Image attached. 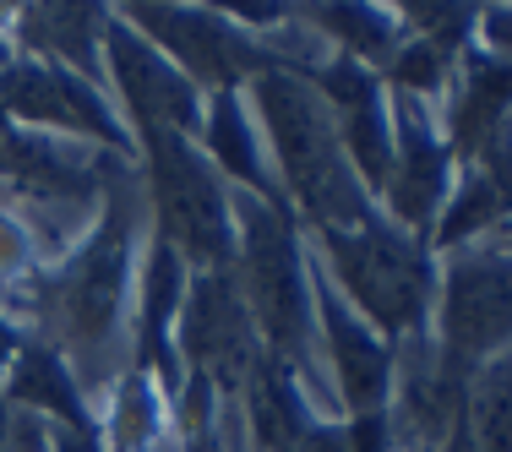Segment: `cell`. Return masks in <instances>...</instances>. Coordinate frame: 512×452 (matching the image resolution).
Listing matches in <instances>:
<instances>
[{"instance_id": "obj_19", "label": "cell", "mask_w": 512, "mask_h": 452, "mask_svg": "<svg viewBox=\"0 0 512 452\" xmlns=\"http://www.w3.org/2000/svg\"><path fill=\"white\" fill-rule=\"evenodd\" d=\"M0 398L11 414H28L39 425H66V431H93V398L71 360L44 338H22L11 371L0 376Z\"/></svg>"}, {"instance_id": "obj_9", "label": "cell", "mask_w": 512, "mask_h": 452, "mask_svg": "<svg viewBox=\"0 0 512 452\" xmlns=\"http://www.w3.org/2000/svg\"><path fill=\"white\" fill-rule=\"evenodd\" d=\"M175 360L186 376L213 387L224 409L240 403L251 365L262 360V338H256L251 311L229 273H191L186 305L175 322Z\"/></svg>"}, {"instance_id": "obj_18", "label": "cell", "mask_w": 512, "mask_h": 452, "mask_svg": "<svg viewBox=\"0 0 512 452\" xmlns=\"http://www.w3.org/2000/svg\"><path fill=\"white\" fill-rule=\"evenodd\" d=\"M197 148H202L207 164L218 169V180H224L229 191H240V197H251V202H267V207H284V191H278V180H273V164H267L262 131H256V120H251L246 93H207Z\"/></svg>"}, {"instance_id": "obj_1", "label": "cell", "mask_w": 512, "mask_h": 452, "mask_svg": "<svg viewBox=\"0 0 512 452\" xmlns=\"http://www.w3.org/2000/svg\"><path fill=\"white\" fill-rule=\"evenodd\" d=\"M142 213L148 207H142L137 164L115 169V180L104 186L99 213L88 218V229L60 256L39 262L28 278L0 289V300L22 322V333L55 344L66 360H104L115 349L120 327L131 322Z\"/></svg>"}, {"instance_id": "obj_2", "label": "cell", "mask_w": 512, "mask_h": 452, "mask_svg": "<svg viewBox=\"0 0 512 452\" xmlns=\"http://www.w3.org/2000/svg\"><path fill=\"white\" fill-rule=\"evenodd\" d=\"M251 120L262 131L267 164L284 191V207L295 213L300 235H338L376 218L382 207L360 186L344 142L333 131V115L316 99V88L300 71H267L246 88Z\"/></svg>"}, {"instance_id": "obj_21", "label": "cell", "mask_w": 512, "mask_h": 452, "mask_svg": "<svg viewBox=\"0 0 512 452\" xmlns=\"http://www.w3.org/2000/svg\"><path fill=\"white\" fill-rule=\"evenodd\" d=\"M289 22L316 33L327 55H344L355 66L382 71L393 50L404 44V28H398L393 6H365V0H333V6H289Z\"/></svg>"}, {"instance_id": "obj_15", "label": "cell", "mask_w": 512, "mask_h": 452, "mask_svg": "<svg viewBox=\"0 0 512 452\" xmlns=\"http://www.w3.org/2000/svg\"><path fill=\"white\" fill-rule=\"evenodd\" d=\"M512 224V120L496 131L491 142L480 148V158L458 169L453 180V197H447L442 218L431 229V256L453 251H469V246H485L496 229Z\"/></svg>"}, {"instance_id": "obj_14", "label": "cell", "mask_w": 512, "mask_h": 452, "mask_svg": "<svg viewBox=\"0 0 512 452\" xmlns=\"http://www.w3.org/2000/svg\"><path fill=\"white\" fill-rule=\"evenodd\" d=\"M186 289H191V267L180 262V251L148 235L137 251V284H131V322H126L131 371L153 376L158 393L169 398V409H175L180 382H186V371L175 360V322H180V305H186Z\"/></svg>"}, {"instance_id": "obj_31", "label": "cell", "mask_w": 512, "mask_h": 452, "mask_svg": "<svg viewBox=\"0 0 512 452\" xmlns=\"http://www.w3.org/2000/svg\"><path fill=\"white\" fill-rule=\"evenodd\" d=\"M436 452H463V447H458V436H447V447H436Z\"/></svg>"}, {"instance_id": "obj_28", "label": "cell", "mask_w": 512, "mask_h": 452, "mask_svg": "<svg viewBox=\"0 0 512 452\" xmlns=\"http://www.w3.org/2000/svg\"><path fill=\"white\" fill-rule=\"evenodd\" d=\"M44 442H50V452H109L99 431H66V425H44Z\"/></svg>"}, {"instance_id": "obj_3", "label": "cell", "mask_w": 512, "mask_h": 452, "mask_svg": "<svg viewBox=\"0 0 512 452\" xmlns=\"http://www.w3.org/2000/svg\"><path fill=\"white\" fill-rule=\"evenodd\" d=\"M235 207V278L240 300L251 311V327L262 338V354L300 376V387L327 382L322 354H316V300H311V246L300 235L295 213L251 202L229 191Z\"/></svg>"}, {"instance_id": "obj_30", "label": "cell", "mask_w": 512, "mask_h": 452, "mask_svg": "<svg viewBox=\"0 0 512 452\" xmlns=\"http://www.w3.org/2000/svg\"><path fill=\"white\" fill-rule=\"evenodd\" d=\"M11 55H17V50H11V44H6V33H0V66H6Z\"/></svg>"}, {"instance_id": "obj_17", "label": "cell", "mask_w": 512, "mask_h": 452, "mask_svg": "<svg viewBox=\"0 0 512 452\" xmlns=\"http://www.w3.org/2000/svg\"><path fill=\"white\" fill-rule=\"evenodd\" d=\"M442 142L453 153V164L463 169L469 158H480V148L512 120V60L469 44L453 60V82L442 93Z\"/></svg>"}, {"instance_id": "obj_24", "label": "cell", "mask_w": 512, "mask_h": 452, "mask_svg": "<svg viewBox=\"0 0 512 452\" xmlns=\"http://www.w3.org/2000/svg\"><path fill=\"white\" fill-rule=\"evenodd\" d=\"M398 11V28L404 39H420L431 50H442L447 60H458L474 44V22H480V6H458V0H404Z\"/></svg>"}, {"instance_id": "obj_10", "label": "cell", "mask_w": 512, "mask_h": 452, "mask_svg": "<svg viewBox=\"0 0 512 452\" xmlns=\"http://www.w3.org/2000/svg\"><path fill=\"white\" fill-rule=\"evenodd\" d=\"M104 88L115 99L126 131L137 126H158V131H175V137H191L197 142L202 131V88L153 50L131 22L115 17L109 6V22H104Z\"/></svg>"}, {"instance_id": "obj_25", "label": "cell", "mask_w": 512, "mask_h": 452, "mask_svg": "<svg viewBox=\"0 0 512 452\" xmlns=\"http://www.w3.org/2000/svg\"><path fill=\"white\" fill-rule=\"evenodd\" d=\"M376 77H382V88L398 93V99L436 104L447 93V82H453V60H447L442 50H431V44H420V39H404Z\"/></svg>"}, {"instance_id": "obj_26", "label": "cell", "mask_w": 512, "mask_h": 452, "mask_svg": "<svg viewBox=\"0 0 512 452\" xmlns=\"http://www.w3.org/2000/svg\"><path fill=\"white\" fill-rule=\"evenodd\" d=\"M39 262L44 256H39L33 224L22 213H11V207H0V289H11L17 278H28Z\"/></svg>"}, {"instance_id": "obj_12", "label": "cell", "mask_w": 512, "mask_h": 452, "mask_svg": "<svg viewBox=\"0 0 512 452\" xmlns=\"http://www.w3.org/2000/svg\"><path fill=\"white\" fill-rule=\"evenodd\" d=\"M393 99V169H387V186L376 207H382L387 224H398L404 235L425 240L431 246V229L442 218L447 197H453L458 164L442 142V120H436V104L420 99Z\"/></svg>"}, {"instance_id": "obj_5", "label": "cell", "mask_w": 512, "mask_h": 452, "mask_svg": "<svg viewBox=\"0 0 512 452\" xmlns=\"http://www.w3.org/2000/svg\"><path fill=\"white\" fill-rule=\"evenodd\" d=\"M137 148V180H142V207H148V235L180 251L191 273H229L235 262V207L218 169L202 158L191 137L158 126L131 131Z\"/></svg>"}, {"instance_id": "obj_16", "label": "cell", "mask_w": 512, "mask_h": 452, "mask_svg": "<svg viewBox=\"0 0 512 452\" xmlns=\"http://www.w3.org/2000/svg\"><path fill=\"white\" fill-rule=\"evenodd\" d=\"M104 22H109V6L55 0V6H6L0 33L17 55L44 60V66H66L104 88Z\"/></svg>"}, {"instance_id": "obj_4", "label": "cell", "mask_w": 512, "mask_h": 452, "mask_svg": "<svg viewBox=\"0 0 512 452\" xmlns=\"http://www.w3.org/2000/svg\"><path fill=\"white\" fill-rule=\"evenodd\" d=\"M306 246L316 267L327 273V284L355 305L387 344H404V338L431 327L442 262L431 256L425 240L404 235L398 224H387L376 213L355 229H338V235H311Z\"/></svg>"}, {"instance_id": "obj_20", "label": "cell", "mask_w": 512, "mask_h": 452, "mask_svg": "<svg viewBox=\"0 0 512 452\" xmlns=\"http://www.w3.org/2000/svg\"><path fill=\"white\" fill-rule=\"evenodd\" d=\"M235 414H240V431H246L251 452H300L311 425L322 420V409L300 387V376L284 371L278 360H267V354L251 365Z\"/></svg>"}, {"instance_id": "obj_22", "label": "cell", "mask_w": 512, "mask_h": 452, "mask_svg": "<svg viewBox=\"0 0 512 452\" xmlns=\"http://www.w3.org/2000/svg\"><path fill=\"white\" fill-rule=\"evenodd\" d=\"M93 431L109 452H153L175 436V414L153 376L126 365L120 376H109L104 398L93 403Z\"/></svg>"}, {"instance_id": "obj_13", "label": "cell", "mask_w": 512, "mask_h": 452, "mask_svg": "<svg viewBox=\"0 0 512 452\" xmlns=\"http://www.w3.org/2000/svg\"><path fill=\"white\" fill-rule=\"evenodd\" d=\"M306 82L327 104V115H333V131L344 142L349 164H355L360 186L371 197H382L387 169H393V99H387L382 77L344 55H316Z\"/></svg>"}, {"instance_id": "obj_29", "label": "cell", "mask_w": 512, "mask_h": 452, "mask_svg": "<svg viewBox=\"0 0 512 452\" xmlns=\"http://www.w3.org/2000/svg\"><path fill=\"white\" fill-rule=\"evenodd\" d=\"M22 338H28V333H22V322H17V316H11V311H6V300H0V376L11 371V360H17Z\"/></svg>"}, {"instance_id": "obj_11", "label": "cell", "mask_w": 512, "mask_h": 452, "mask_svg": "<svg viewBox=\"0 0 512 452\" xmlns=\"http://www.w3.org/2000/svg\"><path fill=\"white\" fill-rule=\"evenodd\" d=\"M311 300H316V354L322 376L338 398V414H387L398 371V344H387L371 322L327 284V273L311 256Z\"/></svg>"}, {"instance_id": "obj_8", "label": "cell", "mask_w": 512, "mask_h": 452, "mask_svg": "<svg viewBox=\"0 0 512 452\" xmlns=\"http://www.w3.org/2000/svg\"><path fill=\"white\" fill-rule=\"evenodd\" d=\"M0 115L17 120L22 131H39V137L71 142V148H93L104 158H120V164H137V148H131V131L120 120L115 99L99 82L77 77L66 66L11 55L0 66Z\"/></svg>"}, {"instance_id": "obj_6", "label": "cell", "mask_w": 512, "mask_h": 452, "mask_svg": "<svg viewBox=\"0 0 512 452\" xmlns=\"http://www.w3.org/2000/svg\"><path fill=\"white\" fill-rule=\"evenodd\" d=\"M115 17L131 22L164 60H175L202 88V99L207 93H246L267 71H300L306 77L311 60L327 55V50L295 55L273 39H256V33L235 28L218 6H175V0L153 6V0H131V6H115Z\"/></svg>"}, {"instance_id": "obj_27", "label": "cell", "mask_w": 512, "mask_h": 452, "mask_svg": "<svg viewBox=\"0 0 512 452\" xmlns=\"http://www.w3.org/2000/svg\"><path fill=\"white\" fill-rule=\"evenodd\" d=\"M474 44L491 50V55H502V60H512V6H480Z\"/></svg>"}, {"instance_id": "obj_7", "label": "cell", "mask_w": 512, "mask_h": 452, "mask_svg": "<svg viewBox=\"0 0 512 452\" xmlns=\"http://www.w3.org/2000/svg\"><path fill=\"white\" fill-rule=\"evenodd\" d=\"M431 354L447 382L469 387L480 365L512 349V251L502 246H469L442 256L431 305Z\"/></svg>"}, {"instance_id": "obj_23", "label": "cell", "mask_w": 512, "mask_h": 452, "mask_svg": "<svg viewBox=\"0 0 512 452\" xmlns=\"http://www.w3.org/2000/svg\"><path fill=\"white\" fill-rule=\"evenodd\" d=\"M453 436L463 452H512V349L469 376Z\"/></svg>"}]
</instances>
